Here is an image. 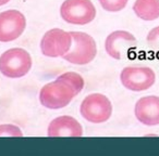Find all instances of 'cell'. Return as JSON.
<instances>
[{
    "mask_svg": "<svg viewBox=\"0 0 159 156\" xmlns=\"http://www.w3.org/2000/svg\"><path fill=\"white\" fill-rule=\"evenodd\" d=\"M76 97L74 89L66 82L56 78L46 84L39 91V102L49 110H60L66 108Z\"/></svg>",
    "mask_w": 159,
    "mask_h": 156,
    "instance_id": "1",
    "label": "cell"
},
{
    "mask_svg": "<svg viewBox=\"0 0 159 156\" xmlns=\"http://www.w3.org/2000/svg\"><path fill=\"white\" fill-rule=\"evenodd\" d=\"M33 60L23 48H11L0 55V73L5 77L16 79L30 73Z\"/></svg>",
    "mask_w": 159,
    "mask_h": 156,
    "instance_id": "2",
    "label": "cell"
},
{
    "mask_svg": "<svg viewBox=\"0 0 159 156\" xmlns=\"http://www.w3.org/2000/svg\"><path fill=\"white\" fill-rule=\"evenodd\" d=\"M72 46L62 59L74 65H86L97 55V44L91 35L84 32H70Z\"/></svg>",
    "mask_w": 159,
    "mask_h": 156,
    "instance_id": "3",
    "label": "cell"
},
{
    "mask_svg": "<svg viewBox=\"0 0 159 156\" xmlns=\"http://www.w3.org/2000/svg\"><path fill=\"white\" fill-rule=\"evenodd\" d=\"M96 10L92 0H64L60 6V16L72 25H87L96 19Z\"/></svg>",
    "mask_w": 159,
    "mask_h": 156,
    "instance_id": "4",
    "label": "cell"
},
{
    "mask_svg": "<svg viewBox=\"0 0 159 156\" xmlns=\"http://www.w3.org/2000/svg\"><path fill=\"white\" fill-rule=\"evenodd\" d=\"M82 117L92 124L106 123L112 114V104L102 93H92L84 98L80 106Z\"/></svg>",
    "mask_w": 159,
    "mask_h": 156,
    "instance_id": "5",
    "label": "cell"
},
{
    "mask_svg": "<svg viewBox=\"0 0 159 156\" xmlns=\"http://www.w3.org/2000/svg\"><path fill=\"white\" fill-rule=\"evenodd\" d=\"M120 82L128 90L139 92L152 87L156 82V74L148 66H126L120 73Z\"/></svg>",
    "mask_w": 159,
    "mask_h": 156,
    "instance_id": "6",
    "label": "cell"
},
{
    "mask_svg": "<svg viewBox=\"0 0 159 156\" xmlns=\"http://www.w3.org/2000/svg\"><path fill=\"white\" fill-rule=\"evenodd\" d=\"M72 46L70 32L61 28H51L40 39V51L47 57H63Z\"/></svg>",
    "mask_w": 159,
    "mask_h": 156,
    "instance_id": "7",
    "label": "cell"
},
{
    "mask_svg": "<svg viewBox=\"0 0 159 156\" xmlns=\"http://www.w3.org/2000/svg\"><path fill=\"white\" fill-rule=\"evenodd\" d=\"M25 15L19 10L10 9L0 13V42H10L22 36L26 28Z\"/></svg>",
    "mask_w": 159,
    "mask_h": 156,
    "instance_id": "8",
    "label": "cell"
},
{
    "mask_svg": "<svg viewBox=\"0 0 159 156\" xmlns=\"http://www.w3.org/2000/svg\"><path fill=\"white\" fill-rule=\"evenodd\" d=\"M136 44V38L132 33L128 31H115L107 36L105 40V50L112 59L123 60Z\"/></svg>",
    "mask_w": 159,
    "mask_h": 156,
    "instance_id": "9",
    "label": "cell"
},
{
    "mask_svg": "<svg viewBox=\"0 0 159 156\" xmlns=\"http://www.w3.org/2000/svg\"><path fill=\"white\" fill-rule=\"evenodd\" d=\"M47 136L50 138H79L83 136V127L74 117L62 115L50 121Z\"/></svg>",
    "mask_w": 159,
    "mask_h": 156,
    "instance_id": "10",
    "label": "cell"
},
{
    "mask_svg": "<svg viewBox=\"0 0 159 156\" xmlns=\"http://www.w3.org/2000/svg\"><path fill=\"white\" fill-rule=\"evenodd\" d=\"M134 114L136 119L145 126L159 125V97L146 95L135 103Z\"/></svg>",
    "mask_w": 159,
    "mask_h": 156,
    "instance_id": "11",
    "label": "cell"
},
{
    "mask_svg": "<svg viewBox=\"0 0 159 156\" xmlns=\"http://www.w3.org/2000/svg\"><path fill=\"white\" fill-rule=\"evenodd\" d=\"M133 11L143 21H156L159 19V0H135Z\"/></svg>",
    "mask_w": 159,
    "mask_h": 156,
    "instance_id": "12",
    "label": "cell"
},
{
    "mask_svg": "<svg viewBox=\"0 0 159 156\" xmlns=\"http://www.w3.org/2000/svg\"><path fill=\"white\" fill-rule=\"evenodd\" d=\"M58 78H60V79L66 82L69 85H71L73 87V89H74L76 95H80V92L83 90V88L85 86V82L83 79V77L75 72H66L63 74L59 75Z\"/></svg>",
    "mask_w": 159,
    "mask_h": 156,
    "instance_id": "13",
    "label": "cell"
},
{
    "mask_svg": "<svg viewBox=\"0 0 159 156\" xmlns=\"http://www.w3.org/2000/svg\"><path fill=\"white\" fill-rule=\"evenodd\" d=\"M99 5L108 12H120L126 7L129 0H98Z\"/></svg>",
    "mask_w": 159,
    "mask_h": 156,
    "instance_id": "14",
    "label": "cell"
},
{
    "mask_svg": "<svg viewBox=\"0 0 159 156\" xmlns=\"http://www.w3.org/2000/svg\"><path fill=\"white\" fill-rule=\"evenodd\" d=\"M146 42L150 51L155 52L156 54H159V26L150 29L146 36Z\"/></svg>",
    "mask_w": 159,
    "mask_h": 156,
    "instance_id": "15",
    "label": "cell"
},
{
    "mask_svg": "<svg viewBox=\"0 0 159 156\" xmlns=\"http://www.w3.org/2000/svg\"><path fill=\"white\" fill-rule=\"evenodd\" d=\"M0 137H16V138H22L23 132L21 128L12 124H2L0 125Z\"/></svg>",
    "mask_w": 159,
    "mask_h": 156,
    "instance_id": "16",
    "label": "cell"
},
{
    "mask_svg": "<svg viewBox=\"0 0 159 156\" xmlns=\"http://www.w3.org/2000/svg\"><path fill=\"white\" fill-rule=\"evenodd\" d=\"M10 0H0V7L1 6H5V5H7L8 2H9Z\"/></svg>",
    "mask_w": 159,
    "mask_h": 156,
    "instance_id": "17",
    "label": "cell"
}]
</instances>
